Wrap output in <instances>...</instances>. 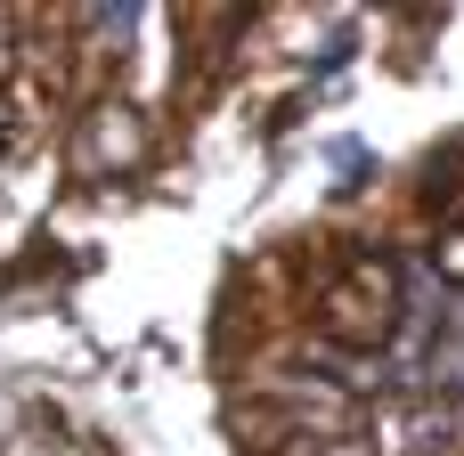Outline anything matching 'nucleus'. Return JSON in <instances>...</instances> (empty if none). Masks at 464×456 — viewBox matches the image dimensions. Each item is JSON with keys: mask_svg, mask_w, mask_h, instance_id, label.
<instances>
[]
</instances>
